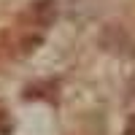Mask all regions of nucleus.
I'll list each match as a JSON object with an SVG mask.
<instances>
[{"mask_svg":"<svg viewBox=\"0 0 135 135\" xmlns=\"http://www.w3.org/2000/svg\"><path fill=\"white\" fill-rule=\"evenodd\" d=\"M30 16L35 19V25H38V27H46V25H51V22H54V16H57V8H54L51 0H41V3L32 6Z\"/></svg>","mask_w":135,"mask_h":135,"instance_id":"f03ea898","label":"nucleus"},{"mask_svg":"<svg viewBox=\"0 0 135 135\" xmlns=\"http://www.w3.org/2000/svg\"><path fill=\"white\" fill-rule=\"evenodd\" d=\"M100 43H103L108 51H124V54H132V49H135L130 32L124 27H119V25H108L103 30V35H100Z\"/></svg>","mask_w":135,"mask_h":135,"instance_id":"f257e3e1","label":"nucleus"},{"mask_svg":"<svg viewBox=\"0 0 135 135\" xmlns=\"http://www.w3.org/2000/svg\"><path fill=\"white\" fill-rule=\"evenodd\" d=\"M124 135H135V116L127 122V127H124Z\"/></svg>","mask_w":135,"mask_h":135,"instance_id":"7ed1b4c3","label":"nucleus"}]
</instances>
